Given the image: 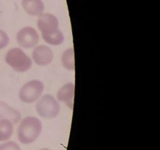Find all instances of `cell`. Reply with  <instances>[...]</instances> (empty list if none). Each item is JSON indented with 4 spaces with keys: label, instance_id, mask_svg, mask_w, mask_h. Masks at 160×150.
<instances>
[{
    "label": "cell",
    "instance_id": "6da1fadb",
    "mask_svg": "<svg viewBox=\"0 0 160 150\" xmlns=\"http://www.w3.org/2000/svg\"><path fill=\"white\" fill-rule=\"evenodd\" d=\"M42 131V123L37 117L30 116L20 120L17 137L20 143L30 145L35 142Z\"/></svg>",
    "mask_w": 160,
    "mask_h": 150
},
{
    "label": "cell",
    "instance_id": "7a4b0ae2",
    "mask_svg": "<svg viewBox=\"0 0 160 150\" xmlns=\"http://www.w3.org/2000/svg\"><path fill=\"white\" fill-rule=\"evenodd\" d=\"M6 62L19 73H24L31 68L33 61L20 48H12L6 55Z\"/></svg>",
    "mask_w": 160,
    "mask_h": 150
},
{
    "label": "cell",
    "instance_id": "3957f363",
    "mask_svg": "<svg viewBox=\"0 0 160 150\" xmlns=\"http://www.w3.org/2000/svg\"><path fill=\"white\" fill-rule=\"evenodd\" d=\"M36 111L41 117L46 120H52L60 112L59 101L52 95L47 94L41 97L36 104Z\"/></svg>",
    "mask_w": 160,
    "mask_h": 150
},
{
    "label": "cell",
    "instance_id": "277c9868",
    "mask_svg": "<svg viewBox=\"0 0 160 150\" xmlns=\"http://www.w3.org/2000/svg\"><path fill=\"white\" fill-rule=\"evenodd\" d=\"M45 85L40 80H31L23 84L19 92V98L24 103H34L42 97Z\"/></svg>",
    "mask_w": 160,
    "mask_h": 150
},
{
    "label": "cell",
    "instance_id": "5b68a950",
    "mask_svg": "<svg viewBox=\"0 0 160 150\" xmlns=\"http://www.w3.org/2000/svg\"><path fill=\"white\" fill-rule=\"evenodd\" d=\"M40 36L38 31L31 27H25L17 34V44L23 48H34L38 44Z\"/></svg>",
    "mask_w": 160,
    "mask_h": 150
},
{
    "label": "cell",
    "instance_id": "8992f818",
    "mask_svg": "<svg viewBox=\"0 0 160 150\" xmlns=\"http://www.w3.org/2000/svg\"><path fill=\"white\" fill-rule=\"evenodd\" d=\"M54 54L51 48L45 45H36L32 52V61L41 67H46L52 62Z\"/></svg>",
    "mask_w": 160,
    "mask_h": 150
},
{
    "label": "cell",
    "instance_id": "52a82bcc",
    "mask_svg": "<svg viewBox=\"0 0 160 150\" xmlns=\"http://www.w3.org/2000/svg\"><path fill=\"white\" fill-rule=\"evenodd\" d=\"M37 25L42 34H48L57 31L59 23L56 16L48 12H44L38 17Z\"/></svg>",
    "mask_w": 160,
    "mask_h": 150
},
{
    "label": "cell",
    "instance_id": "ba28073f",
    "mask_svg": "<svg viewBox=\"0 0 160 150\" xmlns=\"http://www.w3.org/2000/svg\"><path fill=\"white\" fill-rule=\"evenodd\" d=\"M75 85L73 83L69 82L62 85L57 92V100L67 105L70 109H73L74 103Z\"/></svg>",
    "mask_w": 160,
    "mask_h": 150
},
{
    "label": "cell",
    "instance_id": "9c48e42d",
    "mask_svg": "<svg viewBox=\"0 0 160 150\" xmlns=\"http://www.w3.org/2000/svg\"><path fill=\"white\" fill-rule=\"evenodd\" d=\"M0 119H6L15 124L22 120V115L19 110L12 108L5 102L0 101Z\"/></svg>",
    "mask_w": 160,
    "mask_h": 150
},
{
    "label": "cell",
    "instance_id": "30bf717a",
    "mask_svg": "<svg viewBox=\"0 0 160 150\" xmlns=\"http://www.w3.org/2000/svg\"><path fill=\"white\" fill-rule=\"evenodd\" d=\"M21 5L25 12L32 17H38L45 11V5L42 0H22Z\"/></svg>",
    "mask_w": 160,
    "mask_h": 150
},
{
    "label": "cell",
    "instance_id": "8fae6325",
    "mask_svg": "<svg viewBox=\"0 0 160 150\" xmlns=\"http://www.w3.org/2000/svg\"><path fill=\"white\" fill-rule=\"evenodd\" d=\"M13 123L6 119H0V142H6L13 134Z\"/></svg>",
    "mask_w": 160,
    "mask_h": 150
},
{
    "label": "cell",
    "instance_id": "7c38bea8",
    "mask_svg": "<svg viewBox=\"0 0 160 150\" xmlns=\"http://www.w3.org/2000/svg\"><path fill=\"white\" fill-rule=\"evenodd\" d=\"M62 65L66 70L73 71L75 70V59H74V50L73 48L66 49L62 52L61 57Z\"/></svg>",
    "mask_w": 160,
    "mask_h": 150
},
{
    "label": "cell",
    "instance_id": "4fadbf2b",
    "mask_svg": "<svg viewBox=\"0 0 160 150\" xmlns=\"http://www.w3.org/2000/svg\"><path fill=\"white\" fill-rule=\"evenodd\" d=\"M43 40L48 45H53V46H58L63 43L65 38L64 34L59 29L56 31L55 32L48 34H42Z\"/></svg>",
    "mask_w": 160,
    "mask_h": 150
},
{
    "label": "cell",
    "instance_id": "5bb4252c",
    "mask_svg": "<svg viewBox=\"0 0 160 150\" xmlns=\"http://www.w3.org/2000/svg\"><path fill=\"white\" fill-rule=\"evenodd\" d=\"M0 150H21V148L17 142L9 141L0 145Z\"/></svg>",
    "mask_w": 160,
    "mask_h": 150
},
{
    "label": "cell",
    "instance_id": "9a60e30c",
    "mask_svg": "<svg viewBox=\"0 0 160 150\" xmlns=\"http://www.w3.org/2000/svg\"><path fill=\"white\" fill-rule=\"evenodd\" d=\"M9 43V38L5 31L0 30V49L5 48Z\"/></svg>",
    "mask_w": 160,
    "mask_h": 150
},
{
    "label": "cell",
    "instance_id": "2e32d148",
    "mask_svg": "<svg viewBox=\"0 0 160 150\" xmlns=\"http://www.w3.org/2000/svg\"><path fill=\"white\" fill-rule=\"evenodd\" d=\"M40 150H50V149H49V148H42V149H40Z\"/></svg>",
    "mask_w": 160,
    "mask_h": 150
}]
</instances>
